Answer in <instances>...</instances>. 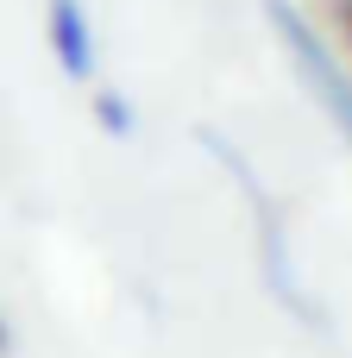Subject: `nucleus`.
<instances>
[{
	"instance_id": "1",
	"label": "nucleus",
	"mask_w": 352,
	"mask_h": 358,
	"mask_svg": "<svg viewBox=\"0 0 352 358\" xmlns=\"http://www.w3.org/2000/svg\"><path fill=\"white\" fill-rule=\"evenodd\" d=\"M265 13H271V25H277V38H283V50H290L296 76H302V88L321 101V113L334 120V132L352 145V82L340 76V63H334V57H328V44L302 25V13H296L290 0H271Z\"/></svg>"
},
{
	"instance_id": "2",
	"label": "nucleus",
	"mask_w": 352,
	"mask_h": 358,
	"mask_svg": "<svg viewBox=\"0 0 352 358\" xmlns=\"http://www.w3.org/2000/svg\"><path fill=\"white\" fill-rule=\"evenodd\" d=\"M50 50L69 76H94V31L76 0H50Z\"/></svg>"
},
{
	"instance_id": "3",
	"label": "nucleus",
	"mask_w": 352,
	"mask_h": 358,
	"mask_svg": "<svg viewBox=\"0 0 352 358\" xmlns=\"http://www.w3.org/2000/svg\"><path fill=\"white\" fill-rule=\"evenodd\" d=\"M101 126H113V132H126V126H132V120H126V107H120V101H113V94H107V101H101Z\"/></svg>"
},
{
	"instance_id": "4",
	"label": "nucleus",
	"mask_w": 352,
	"mask_h": 358,
	"mask_svg": "<svg viewBox=\"0 0 352 358\" xmlns=\"http://www.w3.org/2000/svg\"><path fill=\"white\" fill-rule=\"evenodd\" d=\"M346 19H352V0H346Z\"/></svg>"
}]
</instances>
